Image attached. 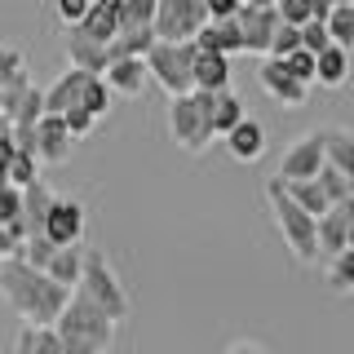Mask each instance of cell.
<instances>
[{"label": "cell", "mask_w": 354, "mask_h": 354, "mask_svg": "<svg viewBox=\"0 0 354 354\" xmlns=\"http://www.w3.org/2000/svg\"><path fill=\"white\" fill-rule=\"evenodd\" d=\"M0 297L18 310L22 324L53 328V319L62 315L71 288H62L58 279H49L44 270L27 266L22 257H5V261H0Z\"/></svg>", "instance_id": "obj_1"}, {"label": "cell", "mask_w": 354, "mask_h": 354, "mask_svg": "<svg viewBox=\"0 0 354 354\" xmlns=\"http://www.w3.org/2000/svg\"><path fill=\"white\" fill-rule=\"evenodd\" d=\"M53 332L62 337V346L71 354H106L115 346V319H106L88 297L71 292L62 306V315L53 319Z\"/></svg>", "instance_id": "obj_2"}, {"label": "cell", "mask_w": 354, "mask_h": 354, "mask_svg": "<svg viewBox=\"0 0 354 354\" xmlns=\"http://www.w3.org/2000/svg\"><path fill=\"white\" fill-rule=\"evenodd\" d=\"M266 204H270V217L274 226H279V235L288 243V252H292L301 266H315L319 261V235H315V217L306 213V208H297L292 199H288L283 182L279 177H270L266 182Z\"/></svg>", "instance_id": "obj_3"}, {"label": "cell", "mask_w": 354, "mask_h": 354, "mask_svg": "<svg viewBox=\"0 0 354 354\" xmlns=\"http://www.w3.org/2000/svg\"><path fill=\"white\" fill-rule=\"evenodd\" d=\"M75 292L88 297V301L102 310L106 319H115V324H124V319H129V292H124V283L115 279L106 252L84 248V266H80V283H75Z\"/></svg>", "instance_id": "obj_4"}, {"label": "cell", "mask_w": 354, "mask_h": 354, "mask_svg": "<svg viewBox=\"0 0 354 354\" xmlns=\"http://www.w3.org/2000/svg\"><path fill=\"white\" fill-rule=\"evenodd\" d=\"M195 40H155L151 49H147V75L155 84L164 88V93H191L195 88Z\"/></svg>", "instance_id": "obj_5"}, {"label": "cell", "mask_w": 354, "mask_h": 354, "mask_svg": "<svg viewBox=\"0 0 354 354\" xmlns=\"http://www.w3.org/2000/svg\"><path fill=\"white\" fill-rule=\"evenodd\" d=\"M169 138L182 147L186 155H204L213 133H208V120H204V106L195 102V93H177L169 102Z\"/></svg>", "instance_id": "obj_6"}, {"label": "cell", "mask_w": 354, "mask_h": 354, "mask_svg": "<svg viewBox=\"0 0 354 354\" xmlns=\"http://www.w3.org/2000/svg\"><path fill=\"white\" fill-rule=\"evenodd\" d=\"M208 22L204 0H155V40H195V31Z\"/></svg>", "instance_id": "obj_7"}, {"label": "cell", "mask_w": 354, "mask_h": 354, "mask_svg": "<svg viewBox=\"0 0 354 354\" xmlns=\"http://www.w3.org/2000/svg\"><path fill=\"white\" fill-rule=\"evenodd\" d=\"M40 235L49 239L53 248H66V243H80V239H84V208H80V199H71V195H53L49 213H44V226H40Z\"/></svg>", "instance_id": "obj_8"}, {"label": "cell", "mask_w": 354, "mask_h": 354, "mask_svg": "<svg viewBox=\"0 0 354 354\" xmlns=\"http://www.w3.org/2000/svg\"><path fill=\"white\" fill-rule=\"evenodd\" d=\"M319 169H324V129L301 138V142H292V147L283 151L274 177H279V182H310V177H319Z\"/></svg>", "instance_id": "obj_9"}, {"label": "cell", "mask_w": 354, "mask_h": 354, "mask_svg": "<svg viewBox=\"0 0 354 354\" xmlns=\"http://www.w3.org/2000/svg\"><path fill=\"white\" fill-rule=\"evenodd\" d=\"M350 221H354V195L337 199L324 217H315V235H319V257H337L346 248V235H350Z\"/></svg>", "instance_id": "obj_10"}, {"label": "cell", "mask_w": 354, "mask_h": 354, "mask_svg": "<svg viewBox=\"0 0 354 354\" xmlns=\"http://www.w3.org/2000/svg\"><path fill=\"white\" fill-rule=\"evenodd\" d=\"M239 31H243V49L248 53H270V36H274V27H279V14H274V5L270 9H261V5H239Z\"/></svg>", "instance_id": "obj_11"}, {"label": "cell", "mask_w": 354, "mask_h": 354, "mask_svg": "<svg viewBox=\"0 0 354 354\" xmlns=\"http://www.w3.org/2000/svg\"><path fill=\"white\" fill-rule=\"evenodd\" d=\"M257 80H261V88H266V93H270L279 106H306V97H310V84L292 80V75H288V66H283L279 58H266L261 71H257Z\"/></svg>", "instance_id": "obj_12"}, {"label": "cell", "mask_w": 354, "mask_h": 354, "mask_svg": "<svg viewBox=\"0 0 354 354\" xmlns=\"http://www.w3.org/2000/svg\"><path fill=\"white\" fill-rule=\"evenodd\" d=\"M71 133H66L62 115H40L36 120V160L40 164H62L71 155Z\"/></svg>", "instance_id": "obj_13"}, {"label": "cell", "mask_w": 354, "mask_h": 354, "mask_svg": "<svg viewBox=\"0 0 354 354\" xmlns=\"http://www.w3.org/2000/svg\"><path fill=\"white\" fill-rule=\"evenodd\" d=\"M88 80H93L88 71H80V66H66L58 80L44 88V115H62L66 106H80L84 84H88Z\"/></svg>", "instance_id": "obj_14"}, {"label": "cell", "mask_w": 354, "mask_h": 354, "mask_svg": "<svg viewBox=\"0 0 354 354\" xmlns=\"http://www.w3.org/2000/svg\"><path fill=\"white\" fill-rule=\"evenodd\" d=\"M62 44H66V58H71V66H80V71H88V75H102L106 71L111 58H106V44L102 40L84 36L80 27H66Z\"/></svg>", "instance_id": "obj_15"}, {"label": "cell", "mask_w": 354, "mask_h": 354, "mask_svg": "<svg viewBox=\"0 0 354 354\" xmlns=\"http://www.w3.org/2000/svg\"><path fill=\"white\" fill-rule=\"evenodd\" d=\"M195 49H208V53H243V31L235 18H208L204 27L195 31Z\"/></svg>", "instance_id": "obj_16"}, {"label": "cell", "mask_w": 354, "mask_h": 354, "mask_svg": "<svg viewBox=\"0 0 354 354\" xmlns=\"http://www.w3.org/2000/svg\"><path fill=\"white\" fill-rule=\"evenodd\" d=\"M102 80L111 93H124V97H138L142 88H147V62L142 58H115V62H106V71H102Z\"/></svg>", "instance_id": "obj_17"}, {"label": "cell", "mask_w": 354, "mask_h": 354, "mask_svg": "<svg viewBox=\"0 0 354 354\" xmlns=\"http://www.w3.org/2000/svg\"><path fill=\"white\" fill-rule=\"evenodd\" d=\"M226 147H230V155H235V160H243V164L261 160V155H266V129H261V120L243 115L239 124L226 133Z\"/></svg>", "instance_id": "obj_18"}, {"label": "cell", "mask_w": 354, "mask_h": 354, "mask_svg": "<svg viewBox=\"0 0 354 354\" xmlns=\"http://www.w3.org/2000/svg\"><path fill=\"white\" fill-rule=\"evenodd\" d=\"M120 5H124V0H93V5H88V14L75 22V27H80L84 36L111 44V40H115V31H120Z\"/></svg>", "instance_id": "obj_19"}, {"label": "cell", "mask_w": 354, "mask_h": 354, "mask_svg": "<svg viewBox=\"0 0 354 354\" xmlns=\"http://www.w3.org/2000/svg\"><path fill=\"white\" fill-rule=\"evenodd\" d=\"M324 160L346 177L354 191V133L350 129H324Z\"/></svg>", "instance_id": "obj_20"}, {"label": "cell", "mask_w": 354, "mask_h": 354, "mask_svg": "<svg viewBox=\"0 0 354 354\" xmlns=\"http://www.w3.org/2000/svg\"><path fill=\"white\" fill-rule=\"evenodd\" d=\"M346 80H350V49H341V44H328L324 53H315V84L341 88Z\"/></svg>", "instance_id": "obj_21"}, {"label": "cell", "mask_w": 354, "mask_h": 354, "mask_svg": "<svg viewBox=\"0 0 354 354\" xmlns=\"http://www.w3.org/2000/svg\"><path fill=\"white\" fill-rule=\"evenodd\" d=\"M195 88H208V93L230 88V58L226 53H208V49L195 53Z\"/></svg>", "instance_id": "obj_22"}, {"label": "cell", "mask_w": 354, "mask_h": 354, "mask_svg": "<svg viewBox=\"0 0 354 354\" xmlns=\"http://www.w3.org/2000/svg\"><path fill=\"white\" fill-rule=\"evenodd\" d=\"M49 204H53V191L40 182V177H36L31 186H22V217H18V221H22V230H27V235H40Z\"/></svg>", "instance_id": "obj_23"}, {"label": "cell", "mask_w": 354, "mask_h": 354, "mask_svg": "<svg viewBox=\"0 0 354 354\" xmlns=\"http://www.w3.org/2000/svg\"><path fill=\"white\" fill-rule=\"evenodd\" d=\"M239 120H243V102L230 93V88H217L213 106H208V133H213V138H226Z\"/></svg>", "instance_id": "obj_24"}, {"label": "cell", "mask_w": 354, "mask_h": 354, "mask_svg": "<svg viewBox=\"0 0 354 354\" xmlns=\"http://www.w3.org/2000/svg\"><path fill=\"white\" fill-rule=\"evenodd\" d=\"M80 266H84V248H80V243H66V248H58V252L49 257L44 274H49V279H58L62 288H71V292H75V283H80Z\"/></svg>", "instance_id": "obj_25"}, {"label": "cell", "mask_w": 354, "mask_h": 354, "mask_svg": "<svg viewBox=\"0 0 354 354\" xmlns=\"http://www.w3.org/2000/svg\"><path fill=\"white\" fill-rule=\"evenodd\" d=\"M283 191H288V199H292L297 208H306L310 217H324L328 208H332V199L324 195L319 177H310V182H283Z\"/></svg>", "instance_id": "obj_26"}, {"label": "cell", "mask_w": 354, "mask_h": 354, "mask_svg": "<svg viewBox=\"0 0 354 354\" xmlns=\"http://www.w3.org/2000/svg\"><path fill=\"white\" fill-rule=\"evenodd\" d=\"M40 115H44V88L27 84V88L14 97V106H9V124H36Z\"/></svg>", "instance_id": "obj_27"}, {"label": "cell", "mask_w": 354, "mask_h": 354, "mask_svg": "<svg viewBox=\"0 0 354 354\" xmlns=\"http://www.w3.org/2000/svg\"><path fill=\"white\" fill-rule=\"evenodd\" d=\"M324 27H328L332 44H341V49L354 53V5H332V14L324 18Z\"/></svg>", "instance_id": "obj_28"}, {"label": "cell", "mask_w": 354, "mask_h": 354, "mask_svg": "<svg viewBox=\"0 0 354 354\" xmlns=\"http://www.w3.org/2000/svg\"><path fill=\"white\" fill-rule=\"evenodd\" d=\"M328 288L332 292H354V248H341L328 257Z\"/></svg>", "instance_id": "obj_29"}, {"label": "cell", "mask_w": 354, "mask_h": 354, "mask_svg": "<svg viewBox=\"0 0 354 354\" xmlns=\"http://www.w3.org/2000/svg\"><path fill=\"white\" fill-rule=\"evenodd\" d=\"M155 22V0H124L120 5V31H142Z\"/></svg>", "instance_id": "obj_30"}, {"label": "cell", "mask_w": 354, "mask_h": 354, "mask_svg": "<svg viewBox=\"0 0 354 354\" xmlns=\"http://www.w3.org/2000/svg\"><path fill=\"white\" fill-rule=\"evenodd\" d=\"M80 106H84L93 120H102L106 111H111V88H106V80H102V75H93V80L84 84V97H80Z\"/></svg>", "instance_id": "obj_31"}, {"label": "cell", "mask_w": 354, "mask_h": 354, "mask_svg": "<svg viewBox=\"0 0 354 354\" xmlns=\"http://www.w3.org/2000/svg\"><path fill=\"white\" fill-rule=\"evenodd\" d=\"M5 177H9V186H18V191H22V186H31V182L40 177V160H36V155H22V151H18L14 160H9Z\"/></svg>", "instance_id": "obj_32"}, {"label": "cell", "mask_w": 354, "mask_h": 354, "mask_svg": "<svg viewBox=\"0 0 354 354\" xmlns=\"http://www.w3.org/2000/svg\"><path fill=\"white\" fill-rule=\"evenodd\" d=\"M292 49H301V27H292V22H279L270 36V53L266 58H288Z\"/></svg>", "instance_id": "obj_33"}, {"label": "cell", "mask_w": 354, "mask_h": 354, "mask_svg": "<svg viewBox=\"0 0 354 354\" xmlns=\"http://www.w3.org/2000/svg\"><path fill=\"white\" fill-rule=\"evenodd\" d=\"M53 252H58V248H53V243L44 239V235H27V239H22V261L36 266V270H44V266H49Z\"/></svg>", "instance_id": "obj_34"}, {"label": "cell", "mask_w": 354, "mask_h": 354, "mask_svg": "<svg viewBox=\"0 0 354 354\" xmlns=\"http://www.w3.org/2000/svg\"><path fill=\"white\" fill-rule=\"evenodd\" d=\"M288 66V75L292 80H301V84H315V53H306V49H292L288 58H279Z\"/></svg>", "instance_id": "obj_35"}, {"label": "cell", "mask_w": 354, "mask_h": 354, "mask_svg": "<svg viewBox=\"0 0 354 354\" xmlns=\"http://www.w3.org/2000/svg\"><path fill=\"white\" fill-rule=\"evenodd\" d=\"M332 44V36H328V27L319 18H310V22H301V49L306 53H324Z\"/></svg>", "instance_id": "obj_36"}, {"label": "cell", "mask_w": 354, "mask_h": 354, "mask_svg": "<svg viewBox=\"0 0 354 354\" xmlns=\"http://www.w3.org/2000/svg\"><path fill=\"white\" fill-rule=\"evenodd\" d=\"M319 186H324V195L332 199V204H337V199H346V195H354V191H350V182H346V177H341L337 169H332L328 160H324V169H319Z\"/></svg>", "instance_id": "obj_37"}, {"label": "cell", "mask_w": 354, "mask_h": 354, "mask_svg": "<svg viewBox=\"0 0 354 354\" xmlns=\"http://www.w3.org/2000/svg\"><path fill=\"white\" fill-rule=\"evenodd\" d=\"M62 124H66V133H71V138H88L97 120L88 115L84 106H66V111H62Z\"/></svg>", "instance_id": "obj_38"}, {"label": "cell", "mask_w": 354, "mask_h": 354, "mask_svg": "<svg viewBox=\"0 0 354 354\" xmlns=\"http://www.w3.org/2000/svg\"><path fill=\"white\" fill-rule=\"evenodd\" d=\"M22 217V191L18 186H0V226H9V221H18Z\"/></svg>", "instance_id": "obj_39"}, {"label": "cell", "mask_w": 354, "mask_h": 354, "mask_svg": "<svg viewBox=\"0 0 354 354\" xmlns=\"http://www.w3.org/2000/svg\"><path fill=\"white\" fill-rule=\"evenodd\" d=\"M274 14H279V22L301 27V22H310V0H274Z\"/></svg>", "instance_id": "obj_40"}, {"label": "cell", "mask_w": 354, "mask_h": 354, "mask_svg": "<svg viewBox=\"0 0 354 354\" xmlns=\"http://www.w3.org/2000/svg\"><path fill=\"white\" fill-rule=\"evenodd\" d=\"M88 5H93V0H53V9H58V22H62V27H75V22L88 14Z\"/></svg>", "instance_id": "obj_41"}, {"label": "cell", "mask_w": 354, "mask_h": 354, "mask_svg": "<svg viewBox=\"0 0 354 354\" xmlns=\"http://www.w3.org/2000/svg\"><path fill=\"white\" fill-rule=\"evenodd\" d=\"M239 5H243V0H204L208 18H235V14H239Z\"/></svg>", "instance_id": "obj_42"}, {"label": "cell", "mask_w": 354, "mask_h": 354, "mask_svg": "<svg viewBox=\"0 0 354 354\" xmlns=\"http://www.w3.org/2000/svg\"><path fill=\"white\" fill-rule=\"evenodd\" d=\"M18 155V147H14V138H0V169H9V160Z\"/></svg>", "instance_id": "obj_43"}, {"label": "cell", "mask_w": 354, "mask_h": 354, "mask_svg": "<svg viewBox=\"0 0 354 354\" xmlns=\"http://www.w3.org/2000/svg\"><path fill=\"white\" fill-rule=\"evenodd\" d=\"M332 14V0H310V18H319V22H324Z\"/></svg>", "instance_id": "obj_44"}, {"label": "cell", "mask_w": 354, "mask_h": 354, "mask_svg": "<svg viewBox=\"0 0 354 354\" xmlns=\"http://www.w3.org/2000/svg\"><path fill=\"white\" fill-rule=\"evenodd\" d=\"M9 129H14V124H9V115L0 111V138H9Z\"/></svg>", "instance_id": "obj_45"}, {"label": "cell", "mask_w": 354, "mask_h": 354, "mask_svg": "<svg viewBox=\"0 0 354 354\" xmlns=\"http://www.w3.org/2000/svg\"><path fill=\"white\" fill-rule=\"evenodd\" d=\"M230 354H261L257 346H239V350H230Z\"/></svg>", "instance_id": "obj_46"}, {"label": "cell", "mask_w": 354, "mask_h": 354, "mask_svg": "<svg viewBox=\"0 0 354 354\" xmlns=\"http://www.w3.org/2000/svg\"><path fill=\"white\" fill-rule=\"evenodd\" d=\"M243 5H261V9H270V5H274V0H243Z\"/></svg>", "instance_id": "obj_47"}, {"label": "cell", "mask_w": 354, "mask_h": 354, "mask_svg": "<svg viewBox=\"0 0 354 354\" xmlns=\"http://www.w3.org/2000/svg\"><path fill=\"white\" fill-rule=\"evenodd\" d=\"M346 248H354V221H350V235H346Z\"/></svg>", "instance_id": "obj_48"}, {"label": "cell", "mask_w": 354, "mask_h": 354, "mask_svg": "<svg viewBox=\"0 0 354 354\" xmlns=\"http://www.w3.org/2000/svg\"><path fill=\"white\" fill-rule=\"evenodd\" d=\"M0 261H5V257H0Z\"/></svg>", "instance_id": "obj_49"}, {"label": "cell", "mask_w": 354, "mask_h": 354, "mask_svg": "<svg viewBox=\"0 0 354 354\" xmlns=\"http://www.w3.org/2000/svg\"><path fill=\"white\" fill-rule=\"evenodd\" d=\"M66 354H71V350H66Z\"/></svg>", "instance_id": "obj_50"}]
</instances>
